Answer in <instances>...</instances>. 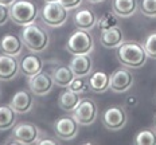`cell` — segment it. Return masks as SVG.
I'll use <instances>...</instances> for the list:
<instances>
[{
	"instance_id": "6da1fadb",
	"label": "cell",
	"mask_w": 156,
	"mask_h": 145,
	"mask_svg": "<svg viewBox=\"0 0 156 145\" xmlns=\"http://www.w3.org/2000/svg\"><path fill=\"white\" fill-rule=\"evenodd\" d=\"M116 57L122 66L128 69H139L147 62V53L143 44L137 42H122L116 50Z\"/></svg>"
},
{
	"instance_id": "7a4b0ae2",
	"label": "cell",
	"mask_w": 156,
	"mask_h": 145,
	"mask_svg": "<svg viewBox=\"0 0 156 145\" xmlns=\"http://www.w3.org/2000/svg\"><path fill=\"white\" fill-rule=\"evenodd\" d=\"M20 38L23 40V44L32 53H41V51L46 50L48 42H50L48 32L41 26H38L35 22L23 26Z\"/></svg>"
},
{
	"instance_id": "3957f363",
	"label": "cell",
	"mask_w": 156,
	"mask_h": 145,
	"mask_svg": "<svg viewBox=\"0 0 156 145\" xmlns=\"http://www.w3.org/2000/svg\"><path fill=\"white\" fill-rule=\"evenodd\" d=\"M38 16V7L30 0H16L9 5V19L15 24L27 26L34 23Z\"/></svg>"
},
{
	"instance_id": "277c9868",
	"label": "cell",
	"mask_w": 156,
	"mask_h": 145,
	"mask_svg": "<svg viewBox=\"0 0 156 145\" xmlns=\"http://www.w3.org/2000/svg\"><path fill=\"white\" fill-rule=\"evenodd\" d=\"M66 48L70 54L78 55V54H90L94 48V39L89 31L78 28L76 32L70 35L67 39Z\"/></svg>"
},
{
	"instance_id": "5b68a950",
	"label": "cell",
	"mask_w": 156,
	"mask_h": 145,
	"mask_svg": "<svg viewBox=\"0 0 156 145\" xmlns=\"http://www.w3.org/2000/svg\"><path fill=\"white\" fill-rule=\"evenodd\" d=\"M41 15H42V20H43V23L46 26L53 28H58V27H62L66 23L67 9L59 2L46 3L44 7L42 8Z\"/></svg>"
},
{
	"instance_id": "8992f818",
	"label": "cell",
	"mask_w": 156,
	"mask_h": 145,
	"mask_svg": "<svg viewBox=\"0 0 156 145\" xmlns=\"http://www.w3.org/2000/svg\"><path fill=\"white\" fill-rule=\"evenodd\" d=\"M71 113H73L71 117L77 121L78 125L89 126L96 121L97 114H98V108H97V104L94 102V99L82 98L80 101V104L77 105V108Z\"/></svg>"
},
{
	"instance_id": "52a82bcc",
	"label": "cell",
	"mask_w": 156,
	"mask_h": 145,
	"mask_svg": "<svg viewBox=\"0 0 156 145\" xmlns=\"http://www.w3.org/2000/svg\"><path fill=\"white\" fill-rule=\"evenodd\" d=\"M126 113L124 110V108L121 106H109L105 112L102 113V124L104 126L109 130H120L125 126L126 124Z\"/></svg>"
},
{
	"instance_id": "ba28073f",
	"label": "cell",
	"mask_w": 156,
	"mask_h": 145,
	"mask_svg": "<svg viewBox=\"0 0 156 145\" xmlns=\"http://www.w3.org/2000/svg\"><path fill=\"white\" fill-rule=\"evenodd\" d=\"M39 133H41L39 128L32 122H19L12 130V137L18 140L19 144L31 145L37 144Z\"/></svg>"
},
{
	"instance_id": "9c48e42d",
	"label": "cell",
	"mask_w": 156,
	"mask_h": 145,
	"mask_svg": "<svg viewBox=\"0 0 156 145\" xmlns=\"http://www.w3.org/2000/svg\"><path fill=\"white\" fill-rule=\"evenodd\" d=\"M133 75L128 67H119L110 75L109 89L113 93H125L132 88Z\"/></svg>"
},
{
	"instance_id": "30bf717a",
	"label": "cell",
	"mask_w": 156,
	"mask_h": 145,
	"mask_svg": "<svg viewBox=\"0 0 156 145\" xmlns=\"http://www.w3.org/2000/svg\"><path fill=\"white\" fill-rule=\"evenodd\" d=\"M54 132L63 141L74 140L78 136V124L73 117H61L54 122Z\"/></svg>"
},
{
	"instance_id": "8fae6325",
	"label": "cell",
	"mask_w": 156,
	"mask_h": 145,
	"mask_svg": "<svg viewBox=\"0 0 156 145\" xmlns=\"http://www.w3.org/2000/svg\"><path fill=\"white\" fill-rule=\"evenodd\" d=\"M54 81L50 74L47 73H38L30 77L28 79V88L30 91L35 95H46L53 90Z\"/></svg>"
},
{
	"instance_id": "7c38bea8",
	"label": "cell",
	"mask_w": 156,
	"mask_h": 145,
	"mask_svg": "<svg viewBox=\"0 0 156 145\" xmlns=\"http://www.w3.org/2000/svg\"><path fill=\"white\" fill-rule=\"evenodd\" d=\"M69 67L71 69V71L74 73L76 77L83 78V77L89 75L92 73L93 60L89 57V54H78V55H74L73 59L70 60Z\"/></svg>"
},
{
	"instance_id": "4fadbf2b",
	"label": "cell",
	"mask_w": 156,
	"mask_h": 145,
	"mask_svg": "<svg viewBox=\"0 0 156 145\" xmlns=\"http://www.w3.org/2000/svg\"><path fill=\"white\" fill-rule=\"evenodd\" d=\"M9 106L16 114H24L32 109V94L28 90H19L12 97Z\"/></svg>"
},
{
	"instance_id": "5bb4252c",
	"label": "cell",
	"mask_w": 156,
	"mask_h": 145,
	"mask_svg": "<svg viewBox=\"0 0 156 145\" xmlns=\"http://www.w3.org/2000/svg\"><path fill=\"white\" fill-rule=\"evenodd\" d=\"M0 50L7 55L18 57L23 50V40L15 34H5L0 39Z\"/></svg>"
},
{
	"instance_id": "9a60e30c",
	"label": "cell",
	"mask_w": 156,
	"mask_h": 145,
	"mask_svg": "<svg viewBox=\"0 0 156 145\" xmlns=\"http://www.w3.org/2000/svg\"><path fill=\"white\" fill-rule=\"evenodd\" d=\"M73 20L77 28L90 31L92 28L96 27L98 19H97V15L90 8H82V9H78L76 14H74Z\"/></svg>"
},
{
	"instance_id": "2e32d148",
	"label": "cell",
	"mask_w": 156,
	"mask_h": 145,
	"mask_svg": "<svg viewBox=\"0 0 156 145\" xmlns=\"http://www.w3.org/2000/svg\"><path fill=\"white\" fill-rule=\"evenodd\" d=\"M19 70V63L15 59V57L7 55L3 53L0 55V79L9 81L15 78Z\"/></svg>"
},
{
	"instance_id": "e0dca14e",
	"label": "cell",
	"mask_w": 156,
	"mask_h": 145,
	"mask_svg": "<svg viewBox=\"0 0 156 145\" xmlns=\"http://www.w3.org/2000/svg\"><path fill=\"white\" fill-rule=\"evenodd\" d=\"M124 42V35L119 27L101 30L100 34V43L106 48H117Z\"/></svg>"
},
{
	"instance_id": "ac0fdd59",
	"label": "cell",
	"mask_w": 156,
	"mask_h": 145,
	"mask_svg": "<svg viewBox=\"0 0 156 145\" xmlns=\"http://www.w3.org/2000/svg\"><path fill=\"white\" fill-rule=\"evenodd\" d=\"M19 67L22 69V73L24 75L32 77L42 71V69H43V60L37 54H28V55L22 58Z\"/></svg>"
},
{
	"instance_id": "d6986e66",
	"label": "cell",
	"mask_w": 156,
	"mask_h": 145,
	"mask_svg": "<svg viewBox=\"0 0 156 145\" xmlns=\"http://www.w3.org/2000/svg\"><path fill=\"white\" fill-rule=\"evenodd\" d=\"M89 90L97 94L105 93L106 90H109L110 85V75L106 74L105 71H96L92 74V77L89 78Z\"/></svg>"
},
{
	"instance_id": "ffe728a7",
	"label": "cell",
	"mask_w": 156,
	"mask_h": 145,
	"mask_svg": "<svg viewBox=\"0 0 156 145\" xmlns=\"http://www.w3.org/2000/svg\"><path fill=\"white\" fill-rule=\"evenodd\" d=\"M51 78H53L54 83H57L61 88H69V85L76 78V75L69 66H58L54 67L51 71Z\"/></svg>"
},
{
	"instance_id": "44dd1931",
	"label": "cell",
	"mask_w": 156,
	"mask_h": 145,
	"mask_svg": "<svg viewBox=\"0 0 156 145\" xmlns=\"http://www.w3.org/2000/svg\"><path fill=\"white\" fill-rule=\"evenodd\" d=\"M137 11V0H113V12L120 18H129Z\"/></svg>"
},
{
	"instance_id": "7402d4cb",
	"label": "cell",
	"mask_w": 156,
	"mask_h": 145,
	"mask_svg": "<svg viewBox=\"0 0 156 145\" xmlns=\"http://www.w3.org/2000/svg\"><path fill=\"white\" fill-rule=\"evenodd\" d=\"M81 98L78 97L77 93H74L73 90L67 88L66 91H63L58 98V106L65 112H73L77 108V105L80 104Z\"/></svg>"
},
{
	"instance_id": "603a6c76",
	"label": "cell",
	"mask_w": 156,
	"mask_h": 145,
	"mask_svg": "<svg viewBox=\"0 0 156 145\" xmlns=\"http://www.w3.org/2000/svg\"><path fill=\"white\" fill-rule=\"evenodd\" d=\"M16 122V113L11 106H0V130H8L14 128Z\"/></svg>"
},
{
	"instance_id": "cb8c5ba5",
	"label": "cell",
	"mask_w": 156,
	"mask_h": 145,
	"mask_svg": "<svg viewBox=\"0 0 156 145\" xmlns=\"http://www.w3.org/2000/svg\"><path fill=\"white\" fill-rule=\"evenodd\" d=\"M98 27L101 30H108V28H113V27H119V19L115 12H105L101 18L97 22Z\"/></svg>"
},
{
	"instance_id": "d4e9b609",
	"label": "cell",
	"mask_w": 156,
	"mask_h": 145,
	"mask_svg": "<svg viewBox=\"0 0 156 145\" xmlns=\"http://www.w3.org/2000/svg\"><path fill=\"white\" fill-rule=\"evenodd\" d=\"M135 144L137 145H156V133L151 129H144L136 134Z\"/></svg>"
},
{
	"instance_id": "484cf974",
	"label": "cell",
	"mask_w": 156,
	"mask_h": 145,
	"mask_svg": "<svg viewBox=\"0 0 156 145\" xmlns=\"http://www.w3.org/2000/svg\"><path fill=\"white\" fill-rule=\"evenodd\" d=\"M143 47H144L145 53H147V55L149 58L156 59V31L152 32V34H149L148 36L145 38Z\"/></svg>"
},
{
	"instance_id": "4316f807",
	"label": "cell",
	"mask_w": 156,
	"mask_h": 145,
	"mask_svg": "<svg viewBox=\"0 0 156 145\" xmlns=\"http://www.w3.org/2000/svg\"><path fill=\"white\" fill-rule=\"evenodd\" d=\"M140 11L147 18H156V0H141Z\"/></svg>"
},
{
	"instance_id": "83f0119b",
	"label": "cell",
	"mask_w": 156,
	"mask_h": 145,
	"mask_svg": "<svg viewBox=\"0 0 156 145\" xmlns=\"http://www.w3.org/2000/svg\"><path fill=\"white\" fill-rule=\"evenodd\" d=\"M69 89L73 90V91L77 93V94H82V93L89 91V83L85 82L81 77H76L69 85Z\"/></svg>"
},
{
	"instance_id": "f1b7e54d",
	"label": "cell",
	"mask_w": 156,
	"mask_h": 145,
	"mask_svg": "<svg viewBox=\"0 0 156 145\" xmlns=\"http://www.w3.org/2000/svg\"><path fill=\"white\" fill-rule=\"evenodd\" d=\"M9 19V8L0 4V26H4Z\"/></svg>"
},
{
	"instance_id": "f546056e",
	"label": "cell",
	"mask_w": 156,
	"mask_h": 145,
	"mask_svg": "<svg viewBox=\"0 0 156 145\" xmlns=\"http://www.w3.org/2000/svg\"><path fill=\"white\" fill-rule=\"evenodd\" d=\"M59 3L63 5L66 9H73L81 5L82 0H59Z\"/></svg>"
},
{
	"instance_id": "4dcf8cb0",
	"label": "cell",
	"mask_w": 156,
	"mask_h": 145,
	"mask_svg": "<svg viewBox=\"0 0 156 145\" xmlns=\"http://www.w3.org/2000/svg\"><path fill=\"white\" fill-rule=\"evenodd\" d=\"M37 144H38V145H55V144H57V141L48 140V138H46V140H38Z\"/></svg>"
},
{
	"instance_id": "1f68e13d",
	"label": "cell",
	"mask_w": 156,
	"mask_h": 145,
	"mask_svg": "<svg viewBox=\"0 0 156 145\" xmlns=\"http://www.w3.org/2000/svg\"><path fill=\"white\" fill-rule=\"evenodd\" d=\"M126 104L129 106H135L137 104V99H136V97H128V98H126Z\"/></svg>"
},
{
	"instance_id": "d6a6232c",
	"label": "cell",
	"mask_w": 156,
	"mask_h": 145,
	"mask_svg": "<svg viewBox=\"0 0 156 145\" xmlns=\"http://www.w3.org/2000/svg\"><path fill=\"white\" fill-rule=\"evenodd\" d=\"M15 2H16V0H0V4H2V5H7V7H9V5L14 4Z\"/></svg>"
},
{
	"instance_id": "836d02e7",
	"label": "cell",
	"mask_w": 156,
	"mask_h": 145,
	"mask_svg": "<svg viewBox=\"0 0 156 145\" xmlns=\"http://www.w3.org/2000/svg\"><path fill=\"white\" fill-rule=\"evenodd\" d=\"M89 3H100V2H104V0H87Z\"/></svg>"
},
{
	"instance_id": "e575fe53",
	"label": "cell",
	"mask_w": 156,
	"mask_h": 145,
	"mask_svg": "<svg viewBox=\"0 0 156 145\" xmlns=\"http://www.w3.org/2000/svg\"><path fill=\"white\" fill-rule=\"evenodd\" d=\"M46 3H53V2H59V0H44Z\"/></svg>"
},
{
	"instance_id": "d590c367",
	"label": "cell",
	"mask_w": 156,
	"mask_h": 145,
	"mask_svg": "<svg viewBox=\"0 0 156 145\" xmlns=\"http://www.w3.org/2000/svg\"><path fill=\"white\" fill-rule=\"evenodd\" d=\"M155 129H156V117H155Z\"/></svg>"
},
{
	"instance_id": "8d00e7d4",
	"label": "cell",
	"mask_w": 156,
	"mask_h": 145,
	"mask_svg": "<svg viewBox=\"0 0 156 145\" xmlns=\"http://www.w3.org/2000/svg\"><path fill=\"white\" fill-rule=\"evenodd\" d=\"M0 93H2V90H0Z\"/></svg>"
}]
</instances>
